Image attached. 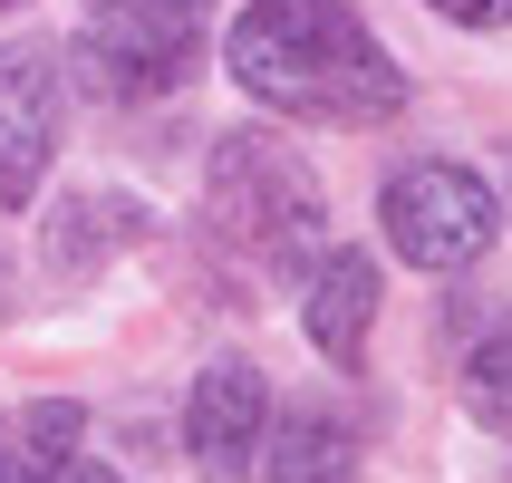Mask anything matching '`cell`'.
I'll return each mask as SVG.
<instances>
[{
  "label": "cell",
  "mask_w": 512,
  "mask_h": 483,
  "mask_svg": "<svg viewBox=\"0 0 512 483\" xmlns=\"http://www.w3.org/2000/svg\"><path fill=\"white\" fill-rule=\"evenodd\" d=\"M377 223H387V252L435 271V281H455L474 261L493 252V232H503V203L474 165L455 155H416V165L387 174V194H377Z\"/></svg>",
  "instance_id": "cell-3"
},
{
  "label": "cell",
  "mask_w": 512,
  "mask_h": 483,
  "mask_svg": "<svg viewBox=\"0 0 512 483\" xmlns=\"http://www.w3.org/2000/svg\"><path fill=\"white\" fill-rule=\"evenodd\" d=\"M223 68L242 97L319 126H377L406 107V68L348 0H252L223 29Z\"/></svg>",
  "instance_id": "cell-1"
},
{
  "label": "cell",
  "mask_w": 512,
  "mask_h": 483,
  "mask_svg": "<svg viewBox=\"0 0 512 483\" xmlns=\"http://www.w3.org/2000/svg\"><path fill=\"white\" fill-rule=\"evenodd\" d=\"M261 416H271L261 368H242V358L203 368L194 377V406H184V455H194L213 483H242L261 464Z\"/></svg>",
  "instance_id": "cell-6"
},
{
  "label": "cell",
  "mask_w": 512,
  "mask_h": 483,
  "mask_svg": "<svg viewBox=\"0 0 512 483\" xmlns=\"http://www.w3.org/2000/svg\"><path fill=\"white\" fill-rule=\"evenodd\" d=\"M87 416L68 397H39V406H10L0 416V483H58L68 455H78Z\"/></svg>",
  "instance_id": "cell-10"
},
{
  "label": "cell",
  "mask_w": 512,
  "mask_h": 483,
  "mask_svg": "<svg viewBox=\"0 0 512 483\" xmlns=\"http://www.w3.org/2000/svg\"><path fill=\"white\" fill-rule=\"evenodd\" d=\"M300 319H310L329 368H358L368 329H377V261L368 252H319V271L300 281Z\"/></svg>",
  "instance_id": "cell-7"
},
{
  "label": "cell",
  "mask_w": 512,
  "mask_h": 483,
  "mask_svg": "<svg viewBox=\"0 0 512 483\" xmlns=\"http://www.w3.org/2000/svg\"><path fill=\"white\" fill-rule=\"evenodd\" d=\"M261 483H358V426L339 406H290L261 455Z\"/></svg>",
  "instance_id": "cell-8"
},
{
  "label": "cell",
  "mask_w": 512,
  "mask_h": 483,
  "mask_svg": "<svg viewBox=\"0 0 512 483\" xmlns=\"http://www.w3.org/2000/svg\"><path fill=\"white\" fill-rule=\"evenodd\" d=\"M58 116H68V68H58V49L49 39L0 49V203H29L49 184Z\"/></svg>",
  "instance_id": "cell-5"
},
{
  "label": "cell",
  "mask_w": 512,
  "mask_h": 483,
  "mask_svg": "<svg viewBox=\"0 0 512 483\" xmlns=\"http://www.w3.org/2000/svg\"><path fill=\"white\" fill-rule=\"evenodd\" d=\"M203 58V20H136V10H87L78 29V58L87 87L116 97V107H136V97H174V87L194 78Z\"/></svg>",
  "instance_id": "cell-4"
},
{
  "label": "cell",
  "mask_w": 512,
  "mask_h": 483,
  "mask_svg": "<svg viewBox=\"0 0 512 483\" xmlns=\"http://www.w3.org/2000/svg\"><path fill=\"white\" fill-rule=\"evenodd\" d=\"M203 213H213V242H232L261 271H300V252L329 223V194L319 174L300 165V145L271 136V126H232L203 165Z\"/></svg>",
  "instance_id": "cell-2"
},
{
  "label": "cell",
  "mask_w": 512,
  "mask_h": 483,
  "mask_svg": "<svg viewBox=\"0 0 512 483\" xmlns=\"http://www.w3.org/2000/svg\"><path fill=\"white\" fill-rule=\"evenodd\" d=\"M87 10H136V20H213V0H87Z\"/></svg>",
  "instance_id": "cell-13"
},
{
  "label": "cell",
  "mask_w": 512,
  "mask_h": 483,
  "mask_svg": "<svg viewBox=\"0 0 512 483\" xmlns=\"http://www.w3.org/2000/svg\"><path fill=\"white\" fill-rule=\"evenodd\" d=\"M435 20H455V29H503L512 20V0H426Z\"/></svg>",
  "instance_id": "cell-12"
},
{
  "label": "cell",
  "mask_w": 512,
  "mask_h": 483,
  "mask_svg": "<svg viewBox=\"0 0 512 483\" xmlns=\"http://www.w3.org/2000/svg\"><path fill=\"white\" fill-rule=\"evenodd\" d=\"M464 416L512 435V319H493L484 339H474V358H464Z\"/></svg>",
  "instance_id": "cell-11"
},
{
  "label": "cell",
  "mask_w": 512,
  "mask_h": 483,
  "mask_svg": "<svg viewBox=\"0 0 512 483\" xmlns=\"http://www.w3.org/2000/svg\"><path fill=\"white\" fill-rule=\"evenodd\" d=\"M126 242H145V213L126 194H68L49 213V271L58 281H87L107 252H126Z\"/></svg>",
  "instance_id": "cell-9"
},
{
  "label": "cell",
  "mask_w": 512,
  "mask_h": 483,
  "mask_svg": "<svg viewBox=\"0 0 512 483\" xmlns=\"http://www.w3.org/2000/svg\"><path fill=\"white\" fill-rule=\"evenodd\" d=\"M58 483H126V474H107V464H68Z\"/></svg>",
  "instance_id": "cell-14"
},
{
  "label": "cell",
  "mask_w": 512,
  "mask_h": 483,
  "mask_svg": "<svg viewBox=\"0 0 512 483\" xmlns=\"http://www.w3.org/2000/svg\"><path fill=\"white\" fill-rule=\"evenodd\" d=\"M0 10H20V0H0Z\"/></svg>",
  "instance_id": "cell-15"
}]
</instances>
